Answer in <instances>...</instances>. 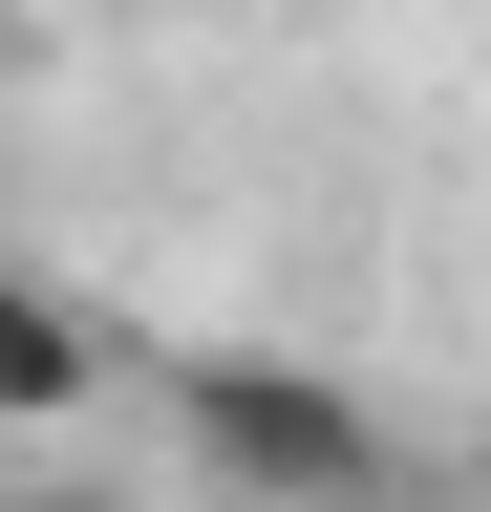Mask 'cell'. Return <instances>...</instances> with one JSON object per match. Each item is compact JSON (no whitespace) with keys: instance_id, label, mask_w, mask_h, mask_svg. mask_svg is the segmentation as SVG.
Instances as JSON below:
<instances>
[{"instance_id":"4","label":"cell","mask_w":491,"mask_h":512,"mask_svg":"<svg viewBox=\"0 0 491 512\" xmlns=\"http://www.w3.org/2000/svg\"><path fill=\"white\" fill-rule=\"evenodd\" d=\"M65 22H129V0H65Z\"/></svg>"},{"instance_id":"1","label":"cell","mask_w":491,"mask_h":512,"mask_svg":"<svg viewBox=\"0 0 491 512\" xmlns=\"http://www.w3.org/2000/svg\"><path fill=\"white\" fill-rule=\"evenodd\" d=\"M171 427H193V470H214L235 512H385V491H406L385 406H342V384L278 363V342H214L193 384H171Z\"/></svg>"},{"instance_id":"2","label":"cell","mask_w":491,"mask_h":512,"mask_svg":"<svg viewBox=\"0 0 491 512\" xmlns=\"http://www.w3.org/2000/svg\"><path fill=\"white\" fill-rule=\"evenodd\" d=\"M107 384V320L65 299V278H22V256H0V427H65Z\"/></svg>"},{"instance_id":"3","label":"cell","mask_w":491,"mask_h":512,"mask_svg":"<svg viewBox=\"0 0 491 512\" xmlns=\"http://www.w3.org/2000/svg\"><path fill=\"white\" fill-rule=\"evenodd\" d=\"M0 512H86V491H0Z\"/></svg>"}]
</instances>
